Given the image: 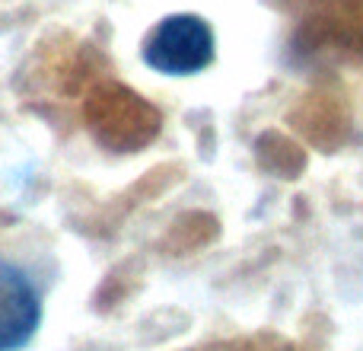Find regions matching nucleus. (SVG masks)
Masks as SVG:
<instances>
[{
    "label": "nucleus",
    "instance_id": "1",
    "mask_svg": "<svg viewBox=\"0 0 363 351\" xmlns=\"http://www.w3.org/2000/svg\"><path fill=\"white\" fill-rule=\"evenodd\" d=\"M217 38L204 16L198 13H172L160 19L144 38V64L166 77H191L211 68Z\"/></svg>",
    "mask_w": 363,
    "mask_h": 351
},
{
    "label": "nucleus",
    "instance_id": "2",
    "mask_svg": "<svg viewBox=\"0 0 363 351\" xmlns=\"http://www.w3.org/2000/svg\"><path fill=\"white\" fill-rule=\"evenodd\" d=\"M42 303L32 281L10 262H0V351H16L35 335Z\"/></svg>",
    "mask_w": 363,
    "mask_h": 351
}]
</instances>
